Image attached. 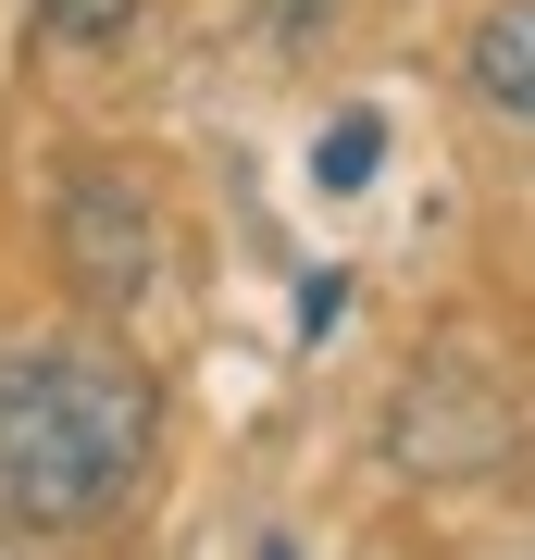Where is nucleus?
Listing matches in <instances>:
<instances>
[{
  "label": "nucleus",
  "mask_w": 535,
  "mask_h": 560,
  "mask_svg": "<svg viewBox=\"0 0 535 560\" xmlns=\"http://www.w3.org/2000/svg\"><path fill=\"white\" fill-rule=\"evenodd\" d=\"M162 399L125 349L100 337H50L0 361V523L25 536H75V523H113L150 474Z\"/></svg>",
  "instance_id": "f257e3e1"
},
{
  "label": "nucleus",
  "mask_w": 535,
  "mask_h": 560,
  "mask_svg": "<svg viewBox=\"0 0 535 560\" xmlns=\"http://www.w3.org/2000/svg\"><path fill=\"white\" fill-rule=\"evenodd\" d=\"M511 436H523L511 386H498L474 349H437L411 374V399L386 411V448L411 460V474H486V460H511Z\"/></svg>",
  "instance_id": "f03ea898"
},
{
  "label": "nucleus",
  "mask_w": 535,
  "mask_h": 560,
  "mask_svg": "<svg viewBox=\"0 0 535 560\" xmlns=\"http://www.w3.org/2000/svg\"><path fill=\"white\" fill-rule=\"evenodd\" d=\"M50 237H62V275L88 287V312H125V300L150 287V261H162L150 187L125 175V162H88V175H62V200H50Z\"/></svg>",
  "instance_id": "7ed1b4c3"
},
{
  "label": "nucleus",
  "mask_w": 535,
  "mask_h": 560,
  "mask_svg": "<svg viewBox=\"0 0 535 560\" xmlns=\"http://www.w3.org/2000/svg\"><path fill=\"white\" fill-rule=\"evenodd\" d=\"M474 88H486L511 125H535V0H511V13L474 25Z\"/></svg>",
  "instance_id": "20e7f679"
},
{
  "label": "nucleus",
  "mask_w": 535,
  "mask_h": 560,
  "mask_svg": "<svg viewBox=\"0 0 535 560\" xmlns=\"http://www.w3.org/2000/svg\"><path fill=\"white\" fill-rule=\"evenodd\" d=\"M374 162H386V125H374V113H349V125H324L312 187H324V200H349V187H374Z\"/></svg>",
  "instance_id": "39448f33"
},
{
  "label": "nucleus",
  "mask_w": 535,
  "mask_h": 560,
  "mask_svg": "<svg viewBox=\"0 0 535 560\" xmlns=\"http://www.w3.org/2000/svg\"><path fill=\"white\" fill-rule=\"evenodd\" d=\"M38 25H50L62 50H113L125 25H138V0H38Z\"/></svg>",
  "instance_id": "423d86ee"
},
{
  "label": "nucleus",
  "mask_w": 535,
  "mask_h": 560,
  "mask_svg": "<svg viewBox=\"0 0 535 560\" xmlns=\"http://www.w3.org/2000/svg\"><path fill=\"white\" fill-rule=\"evenodd\" d=\"M337 300H349V275H312V287H299V337H324V324H337Z\"/></svg>",
  "instance_id": "0eeeda50"
},
{
  "label": "nucleus",
  "mask_w": 535,
  "mask_h": 560,
  "mask_svg": "<svg viewBox=\"0 0 535 560\" xmlns=\"http://www.w3.org/2000/svg\"><path fill=\"white\" fill-rule=\"evenodd\" d=\"M261 560H299V548H287V536H275V548H261Z\"/></svg>",
  "instance_id": "6e6552de"
}]
</instances>
